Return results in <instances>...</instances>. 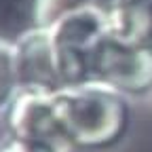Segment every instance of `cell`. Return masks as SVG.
Segmentation results:
<instances>
[{"label":"cell","mask_w":152,"mask_h":152,"mask_svg":"<svg viewBox=\"0 0 152 152\" xmlns=\"http://www.w3.org/2000/svg\"><path fill=\"white\" fill-rule=\"evenodd\" d=\"M68 137L76 150H104L114 146L129 125L127 95L97 80L55 91Z\"/></svg>","instance_id":"cell-1"},{"label":"cell","mask_w":152,"mask_h":152,"mask_svg":"<svg viewBox=\"0 0 152 152\" xmlns=\"http://www.w3.org/2000/svg\"><path fill=\"white\" fill-rule=\"evenodd\" d=\"M49 34L61 87L91 80L95 57L112 36L106 9L99 7V2L85 4L64 15L49 26Z\"/></svg>","instance_id":"cell-2"},{"label":"cell","mask_w":152,"mask_h":152,"mask_svg":"<svg viewBox=\"0 0 152 152\" xmlns=\"http://www.w3.org/2000/svg\"><path fill=\"white\" fill-rule=\"evenodd\" d=\"M9 135L42 152H76L59 114L55 91L19 89L4 106Z\"/></svg>","instance_id":"cell-3"},{"label":"cell","mask_w":152,"mask_h":152,"mask_svg":"<svg viewBox=\"0 0 152 152\" xmlns=\"http://www.w3.org/2000/svg\"><path fill=\"white\" fill-rule=\"evenodd\" d=\"M91 80L104 83L125 95H140L152 89V49L125 45L110 36L95 57Z\"/></svg>","instance_id":"cell-4"},{"label":"cell","mask_w":152,"mask_h":152,"mask_svg":"<svg viewBox=\"0 0 152 152\" xmlns=\"http://www.w3.org/2000/svg\"><path fill=\"white\" fill-rule=\"evenodd\" d=\"M15 64L19 89H61L49 28L32 26L15 38Z\"/></svg>","instance_id":"cell-5"},{"label":"cell","mask_w":152,"mask_h":152,"mask_svg":"<svg viewBox=\"0 0 152 152\" xmlns=\"http://www.w3.org/2000/svg\"><path fill=\"white\" fill-rule=\"evenodd\" d=\"M19 91V76L15 64V42L0 38V108H4Z\"/></svg>","instance_id":"cell-6"},{"label":"cell","mask_w":152,"mask_h":152,"mask_svg":"<svg viewBox=\"0 0 152 152\" xmlns=\"http://www.w3.org/2000/svg\"><path fill=\"white\" fill-rule=\"evenodd\" d=\"M95 2H97V0H36L34 9H32L34 26L49 28L57 19H61L64 15L80 9L85 4H95Z\"/></svg>","instance_id":"cell-7"},{"label":"cell","mask_w":152,"mask_h":152,"mask_svg":"<svg viewBox=\"0 0 152 152\" xmlns=\"http://www.w3.org/2000/svg\"><path fill=\"white\" fill-rule=\"evenodd\" d=\"M0 152H42V150H38V148H32L23 142H19L15 137H4L2 142H0Z\"/></svg>","instance_id":"cell-8"},{"label":"cell","mask_w":152,"mask_h":152,"mask_svg":"<svg viewBox=\"0 0 152 152\" xmlns=\"http://www.w3.org/2000/svg\"><path fill=\"white\" fill-rule=\"evenodd\" d=\"M148 17H150V42H148V47L152 49V0H148Z\"/></svg>","instance_id":"cell-9"}]
</instances>
